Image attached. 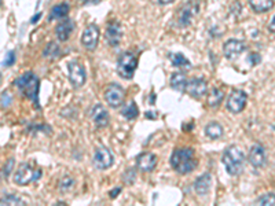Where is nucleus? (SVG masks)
Returning a JSON list of instances; mask_svg holds the SVG:
<instances>
[{"label":"nucleus","instance_id":"1","mask_svg":"<svg viewBox=\"0 0 275 206\" xmlns=\"http://www.w3.org/2000/svg\"><path fill=\"white\" fill-rule=\"evenodd\" d=\"M194 154L196 151L191 147L176 148L169 158V164L179 175H187L196 169L197 161Z\"/></svg>","mask_w":275,"mask_h":206},{"label":"nucleus","instance_id":"2","mask_svg":"<svg viewBox=\"0 0 275 206\" xmlns=\"http://www.w3.org/2000/svg\"><path fill=\"white\" fill-rule=\"evenodd\" d=\"M15 87L20 89L22 95L30 99L36 109H40V102H39V88H40V80L37 79L35 73L26 72L20 76L15 80Z\"/></svg>","mask_w":275,"mask_h":206},{"label":"nucleus","instance_id":"3","mask_svg":"<svg viewBox=\"0 0 275 206\" xmlns=\"http://www.w3.org/2000/svg\"><path fill=\"white\" fill-rule=\"evenodd\" d=\"M222 161H223V165L230 176H238L244 170L245 155L237 146H230V147L226 148Z\"/></svg>","mask_w":275,"mask_h":206},{"label":"nucleus","instance_id":"4","mask_svg":"<svg viewBox=\"0 0 275 206\" xmlns=\"http://www.w3.org/2000/svg\"><path fill=\"white\" fill-rule=\"evenodd\" d=\"M138 67V58L132 52H124L117 62V73L124 80H131Z\"/></svg>","mask_w":275,"mask_h":206},{"label":"nucleus","instance_id":"5","mask_svg":"<svg viewBox=\"0 0 275 206\" xmlns=\"http://www.w3.org/2000/svg\"><path fill=\"white\" fill-rule=\"evenodd\" d=\"M69 69V82L73 88L79 89L81 88L86 81H87V73H86V67L80 63L77 59H72L68 63Z\"/></svg>","mask_w":275,"mask_h":206},{"label":"nucleus","instance_id":"6","mask_svg":"<svg viewBox=\"0 0 275 206\" xmlns=\"http://www.w3.org/2000/svg\"><path fill=\"white\" fill-rule=\"evenodd\" d=\"M42 177V170H33L29 164H21L14 173V183L18 185H26Z\"/></svg>","mask_w":275,"mask_h":206},{"label":"nucleus","instance_id":"7","mask_svg":"<svg viewBox=\"0 0 275 206\" xmlns=\"http://www.w3.org/2000/svg\"><path fill=\"white\" fill-rule=\"evenodd\" d=\"M201 7V1L200 0H190L187 3H184L179 11H178V22L182 26H187L191 23L193 18L198 14Z\"/></svg>","mask_w":275,"mask_h":206},{"label":"nucleus","instance_id":"8","mask_svg":"<svg viewBox=\"0 0 275 206\" xmlns=\"http://www.w3.org/2000/svg\"><path fill=\"white\" fill-rule=\"evenodd\" d=\"M105 101L110 107L117 109V107L123 106L124 101H125V91L121 85L112 82L105 89Z\"/></svg>","mask_w":275,"mask_h":206},{"label":"nucleus","instance_id":"9","mask_svg":"<svg viewBox=\"0 0 275 206\" xmlns=\"http://www.w3.org/2000/svg\"><path fill=\"white\" fill-rule=\"evenodd\" d=\"M246 102H248V95H246L245 91H242V89H234L231 94L229 95L226 107H227L229 111L237 114V113H241V111L245 109Z\"/></svg>","mask_w":275,"mask_h":206},{"label":"nucleus","instance_id":"10","mask_svg":"<svg viewBox=\"0 0 275 206\" xmlns=\"http://www.w3.org/2000/svg\"><path fill=\"white\" fill-rule=\"evenodd\" d=\"M99 35H101V30L98 28V25H95V23L88 25L86 30L83 32V35H81V44H83V47L88 51H94L95 48L98 47Z\"/></svg>","mask_w":275,"mask_h":206},{"label":"nucleus","instance_id":"11","mask_svg":"<svg viewBox=\"0 0 275 206\" xmlns=\"http://www.w3.org/2000/svg\"><path fill=\"white\" fill-rule=\"evenodd\" d=\"M115 162V157L112 154V151L106 147H99L96 148L95 151L94 158H92V164L96 169L105 170L109 169Z\"/></svg>","mask_w":275,"mask_h":206},{"label":"nucleus","instance_id":"12","mask_svg":"<svg viewBox=\"0 0 275 206\" xmlns=\"http://www.w3.org/2000/svg\"><path fill=\"white\" fill-rule=\"evenodd\" d=\"M249 164L253 168H263L267 164V154H266V148L261 144H253L251 150H249V155H248Z\"/></svg>","mask_w":275,"mask_h":206},{"label":"nucleus","instance_id":"13","mask_svg":"<svg viewBox=\"0 0 275 206\" xmlns=\"http://www.w3.org/2000/svg\"><path fill=\"white\" fill-rule=\"evenodd\" d=\"M246 50V44L237 39H230L223 45V52L227 59H237Z\"/></svg>","mask_w":275,"mask_h":206},{"label":"nucleus","instance_id":"14","mask_svg":"<svg viewBox=\"0 0 275 206\" xmlns=\"http://www.w3.org/2000/svg\"><path fill=\"white\" fill-rule=\"evenodd\" d=\"M90 117L98 128H106L109 125V121H110L109 111L102 104H95L90 111Z\"/></svg>","mask_w":275,"mask_h":206},{"label":"nucleus","instance_id":"15","mask_svg":"<svg viewBox=\"0 0 275 206\" xmlns=\"http://www.w3.org/2000/svg\"><path fill=\"white\" fill-rule=\"evenodd\" d=\"M186 91L188 92V95L191 98H203L206 91H208V82L204 79H193V80L187 81V87Z\"/></svg>","mask_w":275,"mask_h":206},{"label":"nucleus","instance_id":"16","mask_svg":"<svg viewBox=\"0 0 275 206\" xmlns=\"http://www.w3.org/2000/svg\"><path fill=\"white\" fill-rule=\"evenodd\" d=\"M157 166V157L153 153H142L137 157V168L140 172H152Z\"/></svg>","mask_w":275,"mask_h":206},{"label":"nucleus","instance_id":"17","mask_svg":"<svg viewBox=\"0 0 275 206\" xmlns=\"http://www.w3.org/2000/svg\"><path fill=\"white\" fill-rule=\"evenodd\" d=\"M121 36H123V29H121V25L117 22V21H112L108 25V29H106V40H108V44L112 47H116L120 44L121 41Z\"/></svg>","mask_w":275,"mask_h":206},{"label":"nucleus","instance_id":"18","mask_svg":"<svg viewBox=\"0 0 275 206\" xmlns=\"http://www.w3.org/2000/svg\"><path fill=\"white\" fill-rule=\"evenodd\" d=\"M212 175L210 173H204L200 177H197V180L194 182V190L198 195H206L212 188Z\"/></svg>","mask_w":275,"mask_h":206},{"label":"nucleus","instance_id":"19","mask_svg":"<svg viewBox=\"0 0 275 206\" xmlns=\"http://www.w3.org/2000/svg\"><path fill=\"white\" fill-rule=\"evenodd\" d=\"M73 30H74V22L72 20H64L55 28V35L58 37L59 41H68L70 35L73 33Z\"/></svg>","mask_w":275,"mask_h":206},{"label":"nucleus","instance_id":"20","mask_svg":"<svg viewBox=\"0 0 275 206\" xmlns=\"http://www.w3.org/2000/svg\"><path fill=\"white\" fill-rule=\"evenodd\" d=\"M187 77L186 74L182 73V72H176L171 76V88L178 91V92H184L186 91V87H187Z\"/></svg>","mask_w":275,"mask_h":206},{"label":"nucleus","instance_id":"21","mask_svg":"<svg viewBox=\"0 0 275 206\" xmlns=\"http://www.w3.org/2000/svg\"><path fill=\"white\" fill-rule=\"evenodd\" d=\"M249 6L254 13H267L274 7V0H249Z\"/></svg>","mask_w":275,"mask_h":206},{"label":"nucleus","instance_id":"22","mask_svg":"<svg viewBox=\"0 0 275 206\" xmlns=\"http://www.w3.org/2000/svg\"><path fill=\"white\" fill-rule=\"evenodd\" d=\"M223 133H225L223 126L220 125L219 123H216V121H210L209 124H206V126H205V135L210 139H220L223 136Z\"/></svg>","mask_w":275,"mask_h":206},{"label":"nucleus","instance_id":"23","mask_svg":"<svg viewBox=\"0 0 275 206\" xmlns=\"http://www.w3.org/2000/svg\"><path fill=\"white\" fill-rule=\"evenodd\" d=\"M70 7H69V3H59L57 6H54L50 13V18L48 21H54V20H61V18H65L66 15L69 14Z\"/></svg>","mask_w":275,"mask_h":206},{"label":"nucleus","instance_id":"24","mask_svg":"<svg viewBox=\"0 0 275 206\" xmlns=\"http://www.w3.org/2000/svg\"><path fill=\"white\" fill-rule=\"evenodd\" d=\"M223 99H225V92L220 88H213L208 95V104L210 107H216L223 102Z\"/></svg>","mask_w":275,"mask_h":206},{"label":"nucleus","instance_id":"25","mask_svg":"<svg viewBox=\"0 0 275 206\" xmlns=\"http://www.w3.org/2000/svg\"><path fill=\"white\" fill-rule=\"evenodd\" d=\"M121 116L125 120H135L139 116V109H138L135 101H131L127 106H124V109L121 110Z\"/></svg>","mask_w":275,"mask_h":206},{"label":"nucleus","instance_id":"26","mask_svg":"<svg viewBox=\"0 0 275 206\" xmlns=\"http://www.w3.org/2000/svg\"><path fill=\"white\" fill-rule=\"evenodd\" d=\"M169 58L172 61V65L176 67H190L191 66V63H190V61H188L183 54L181 52H172V54H169Z\"/></svg>","mask_w":275,"mask_h":206},{"label":"nucleus","instance_id":"27","mask_svg":"<svg viewBox=\"0 0 275 206\" xmlns=\"http://www.w3.org/2000/svg\"><path fill=\"white\" fill-rule=\"evenodd\" d=\"M0 205H25V201L14 194H8L0 198Z\"/></svg>","mask_w":275,"mask_h":206},{"label":"nucleus","instance_id":"28","mask_svg":"<svg viewBox=\"0 0 275 206\" xmlns=\"http://www.w3.org/2000/svg\"><path fill=\"white\" fill-rule=\"evenodd\" d=\"M59 47L57 43H50V44L47 45L46 48H44V52L43 55L46 57V58H57L59 55Z\"/></svg>","mask_w":275,"mask_h":206},{"label":"nucleus","instance_id":"29","mask_svg":"<svg viewBox=\"0 0 275 206\" xmlns=\"http://www.w3.org/2000/svg\"><path fill=\"white\" fill-rule=\"evenodd\" d=\"M275 199H274V194L273 192H267L264 195H261L260 198L257 199V204L263 206H273L274 205Z\"/></svg>","mask_w":275,"mask_h":206},{"label":"nucleus","instance_id":"30","mask_svg":"<svg viewBox=\"0 0 275 206\" xmlns=\"http://www.w3.org/2000/svg\"><path fill=\"white\" fill-rule=\"evenodd\" d=\"M73 187H74V180H73L72 177L66 176L64 179H61V182H59V188L62 190V191H69V190H72Z\"/></svg>","mask_w":275,"mask_h":206},{"label":"nucleus","instance_id":"31","mask_svg":"<svg viewBox=\"0 0 275 206\" xmlns=\"http://www.w3.org/2000/svg\"><path fill=\"white\" fill-rule=\"evenodd\" d=\"M13 169H14V160L10 158L7 161V164L4 165V168H3V176L4 177L10 176V173L13 172Z\"/></svg>","mask_w":275,"mask_h":206},{"label":"nucleus","instance_id":"32","mask_svg":"<svg viewBox=\"0 0 275 206\" xmlns=\"http://www.w3.org/2000/svg\"><path fill=\"white\" fill-rule=\"evenodd\" d=\"M0 102H1V106H3V107H8V106L11 104V96H10V94H8V92H3Z\"/></svg>","mask_w":275,"mask_h":206},{"label":"nucleus","instance_id":"33","mask_svg":"<svg viewBox=\"0 0 275 206\" xmlns=\"http://www.w3.org/2000/svg\"><path fill=\"white\" fill-rule=\"evenodd\" d=\"M15 62V52L14 51H10L7 54V57H6V59H4V66H11L13 63Z\"/></svg>","mask_w":275,"mask_h":206},{"label":"nucleus","instance_id":"34","mask_svg":"<svg viewBox=\"0 0 275 206\" xmlns=\"http://www.w3.org/2000/svg\"><path fill=\"white\" fill-rule=\"evenodd\" d=\"M249 61L252 62V65H257V63H260V61H261V58H260V55L259 54H251L249 55Z\"/></svg>","mask_w":275,"mask_h":206},{"label":"nucleus","instance_id":"35","mask_svg":"<svg viewBox=\"0 0 275 206\" xmlns=\"http://www.w3.org/2000/svg\"><path fill=\"white\" fill-rule=\"evenodd\" d=\"M120 191H121V188H120V187H117V188H115V190H112V191L109 192V194H110L109 197H110L112 199H115L117 195H118V192H120Z\"/></svg>","mask_w":275,"mask_h":206},{"label":"nucleus","instance_id":"36","mask_svg":"<svg viewBox=\"0 0 275 206\" xmlns=\"http://www.w3.org/2000/svg\"><path fill=\"white\" fill-rule=\"evenodd\" d=\"M101 0H81V3L83 4H96V3H99Z\"/></svg>","mask_w":275,"mask_h":206},{"label":"nucleus","instance_id":"37","mask_svg":"<svg viewBox=\"0 0 275 206\" xmlns=\"http://www.w3.org/2000/svg\"><path fill=\"white\" fill-rule=\"evenodd\" d=\"M268 30H270L271 33H274V18L271 20V23L268 25Z\"/></svg>","mask_w":275,"mask_h":206},{"label":"nucleus","instance_id":"38","mask_svg":"<svg viewBox=\"0 0 275 206\" xmlns=\"http://www.w3.org/2000/svg\"><path fill=\"white\" fill-rule=\"evenodd\" d=\"M161 4H171V3H174L175 0H159Z\"/></svg>","mask_w":275,"mask_h":206},{"label":"nucleus","instance_id":"39","mask_svg":"<svg viewBox=\"0 0 275 206\" xmlns=\"http://www.w3.org/2000/svg\"><path fill=\"white\" fill-rule=\"evenodd\" d=\"M154 116H156L154 113H149V111L146 113V117H147V118H154Z\"/></svg>","mask_w":275,"mask_h":206},{"label":"nucleus","instance_id":"40","mask_svg":"<svg viewBox=\"0 0 275 206\" xmlns=\"http://www.w3.org/2000/svg\"><path fill=\"white\" fill-rule=\"evenodd\" d=\"M40 17H42V14L35 15V17H33V20H32V22H36V21H37V20H39V18H40Z\"/></svg>","mask_w":275,"mask_h":206},{"label":"nucleus","instance_id":"41","mask_svg":"<svg viewBox=\"0 0 275 206\" xmlns=\"http://www.w3.org/2000/svg\"><path fill=\"white\" fill-rule=\"evenodd\" d=\"M0 4H1V0H0Z\"/></svg>","mask_w":275,"mask_h":206}]
</instances>
